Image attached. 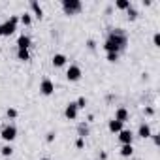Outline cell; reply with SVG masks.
<instances>
[{"instance_id":"obj_3","label":"cell","mask_w":160,"mask_h":160,"mask_svg":"<svg viewBox=\"0 0 160 160\" xmlns=\"http://www.w3.org/2000/svg\"><path fill=\"white\" fill-rule=\"evenodd\" d=\"M62 10L66 15H73V13H79L83 10V4L79 0H62Z\"/></svg>"},{"instance_id":"obj_32","label":"cell","mask_w":160,"mask_h":160,"mask_svg":"<svg viewBox=\"0 0 160 160\" xmlns=\"http://www.w3.org/2000/svg\"><path fill=\"white\" fill-rule=\"evenodd\" d=\"M40 160H49V158H40Z\"/></svg>"},{"instance_id":"obj_26","label":"cell","mask_w":160,"mask_h":160,"mask_svg":"<svg viewBox=\"0 0 160 160\" xmlns=\"http://www.w3.org/2000/svg\"><path fill=\"white\" fill-rule=\"evenodd\" d=\"M145 115H147V117H152V115H154V108L147 106V108H145Z\"/></svg>"},{"instance_id":"obj_31","label":"cell","mask_w":160,"mask_h":160,"mask_svg":"<svg viewBox=\"0 0 160 160\" xmlns=\"http://www.w3.org/2000/svg\"><path fill=\"white\" fill-rule=\"evenodd\" d=\"M106 158H108V152L102 151V152H100V160H106Z\"/></svg>"},{"instance_id":"obj_8","label":"cell","mask_w":160,"mask_h":160,"mask_svg":"<svg viewBox=\"0 0 160 160\" xmlns=\"http://www.w3.org/2000/svg\"><path fill=\"white\" fill-rule=\"evenodd\" d=\"M77 113H79V109H77L75 102H70V104L66 106V109H64V115H66V119H70V121H75V119H77Z\"/></svg>"},{"instance_id":"obj_2","label":"cell","mask_w":160,"mask_h":160,"mask_svg":"<svg viewBox=\"0 0 160 160\" xmlns=\"http://www.w3.org/2000/svg\"><path fill=\"white\" fill-rule=\"evenodd\" d=\"M17 25H19V17L17 15H10V19L6 23L0 25V38L2 36H12L17 30Z\"/></svg>"},{"instance_id":"obj_20","label":"cell","mask_w":160,"mask_h":160,"mask_svg":"<svg viewBox=\"0 0 160 160\" xmlns=\"http://www.w3.org/2000/svg\"><path fill=\"white\" fill-rule=\"evenodd\" d=\"M132 152H134V147L132 145H122L121 147V154L122 156H132Z\"/></svg>"},{"instance_id":"obj_14","label":"cell","mask_w":160,"mask_h":160,"mask_svg":"<svg viewBox=\"0 0 160 160\" xmlns=\"http://www.w3.org/2000/svg\"><path fill=\"white\" fill-rule=\"evenodd\" d=\"M66 55H62V53H57V55H53V66L55 68H60V66H64L66 64Z\"/></svg>"},{"instance_id":"obj_4","label":"cell","mask_w":160,"mask_h":160,"mask_svg":"<svg viewBox=\"0 0 160 160\" xmlns=\"http://www.w3.org/2000/svg\"><path fill=\"white\" fill-rule=\"evenodd\" d=\"M0 138H2L6 143H12V141L17 138V128H15L13 124L4 126V128H2V132H0Z\"/></svg>"},{"instance_id":"obj_19","label":"cell","mask_w":160,"mask_h":160,"mask_svg":"<svg viewBox=\"0 0 160 160\" xmlns=\"http://www.w3.org/2000/svg\"><path fill=\"white\" fill-rule=\"evenodd\" d=\"M17 58H19V60H28V58H30L28 49H17Z\"/></svg>"},{"instance_id":"obj_17","label":"cell","mask_w":160,"mask_h":160,"mask_svg":"<svg viewBox=\"0 0 160 160\" xmlns=\"http://www.w3.org/2000/svg\"><path fill=\"white\" fill-rule=\"evenodd\" d=\"M130 6H132L130 0H117V2H115V8L117 10H128Z\"/></svg>"},{"instance_id":"obj_11","label":"cell","mask_w":160,"mask_h":160,"mask_svg":"<svg viewBox=\"0 0 160 160\" xmlns=\"http://www.w3.org/2000/svg\"><path fill=\"white\" fill-rule=\"evenodd\" d=\"M30 38L27 36V34H21L19 38H17V49H28L30 47Z\"/></svg>"},{"instance_id":"obj_18","label":"cell","mask_w":160,"mask_h":160,"mask_svg":"<svg viewBox=\"0 0 160 160\" xmlns=\"http://www.w3.org/2000/svg\"><path fill=\"white\" fill-rule=\"evenodd\" d=\"M77 134H79V138H85L87 134H89V126H87V122H81L77 126Z\"/></svg>"},{"instance_id":"obj_13","label":"cell","mask_w":160,"mask_h":160,"mask_svg":"<svg viewBox=\"0 0 160 160\" xmlns=\"http://www.w3.org/2000/svg\"><path fill=\"white\" fill-rule=\"evenodd\" d=\"M30 10L34 12V15H36L38 19H42V17H43V8L40 6L38 0H32V2H30Z\"/></svg>"},{"instance_id":"obj_12","label":"cell","mask_w":160,"mask_h":160,"mask_svg":"<svg viewBox=\"0 0 160 160\" xmlns=\"http://www.w3.org/2000/svg\"><path fill=\"white\" fill-rule=\"evenodd\" d=\"M151 134H152V132H151V126H149L147 122H141L139 128H138V136L145 139V138H151Z\"/></svg>"},{"instance_id":"obj_25","label":"cell","mask_w":160,"mask_h":160,"mask_svg":"<svg viewBox=\"0 0 160 160\" xmlns=\"http://www.w3.org/2000/svg\"><path fill=\"white\" fill-rule=\"evenodd\" d=\"M75 147H77V149H83V147H85V138H79V136H77V139H75Z\"/></svg>"},{"instance_id":"obj_9","label":"cell","mask_w":160,"mask_h":160,"mask_svg":"<svg viewBox=\"0 0 160 160\" xmlns=\"http://www.w3.org/2000/svg\"><path fill=\"white\" fill-rule=\"evenodd\" d=\"M128 117H130V113H128V109H126V108H122V106H121V108H117V109H115V117H113L115 121L126 122V121H128Z\"/></svg>"},{"instance_id":"obj_29","label":"cell","mask_w":160,"mask_h":160,"mask_svg":"<svg viewBox=\"0 0 160 160\" xmlns=\"http://www.w3.org/2000/svg\"><path fill=\"white\" fill-rule=\"evenodd\" d=\"M152 42H154V45H160V34H158V32H154V36H152Z\"/></svg>"},{"instance_id":"obj_22","label":"cell","mask_w":160,"mask_h":160,"mask_svg":"<svg viewBox=\"0 0 160 160\" xmlns=\"http://www.w3.org/2000/svg\"><path fill=\"white\" fill-rule=\"evenodd\" d=\"M126 15H128V19H130V21H134V19L138 17V10H136L134 6H130V8L126 10Z\"/></svg>"},{"instance_id":"obj_1","label":"cell","mask_w":160,"mask_h":160,"mask_svg":"<svg viewBox=\"0 0 160 160\" xmlns=\"http://www.w3.org/2000/svg\"><path fill=\"white\" fill-rule=\"evenodd\" d=\"M126 43H128V38H126L124 30L122 28H113L109 32L106 43H104V51L106 53H121L126 47Z\"/></svg>"},{"instance_id":"obj_21","label":"cell","mask_w":160,"mask_h":160,"mask_svg":"<svg viewBox=\"0 0 160 160\" xmlns=\"http://www.w3.org/2000/svg\"><path fill=\"white\" fill-rule=\"evenodd\" d=\"M75 106H77V109H85V108H87V98H85V96H79V98L75 100Z\"/></svg>"},{"instance_id":"obj_7","label":"cell","mask_w":160,"mask_h":160,"mask_svg":"<svg viewBox=\"0 0 160 160\" xmlns=\"http://www.w3.org/2000/svg\"><path fill=\"white\" fill-rule=\"evenodd\" d=\"M119 141H121L122 145H132V141H134V134H132V130L122 128V130L119 132Z\"/></svg>"},{"instance_id":"obj_15","label":"cell","mask_w":160,"mask_h":160,"mask_svg":"<svg viewBox=\"0 0 160 160\" xmlns=\"http://www.w3.org/2000/svg\"><path fill=\"white\" fill-rule=\"evenodd\" d=\"M0 152H2L4 158H12V154H13V147H12V143H6L2 149H0Z\"/></svg>"},{"instance_id":"obj_10","label":"cell","mask_w":160,"mask_h":160,"mask_svg":"<svg viewBox=\"0 0 160 160\" xmlns=\"http://www.w3.org/2000/svg\"><path fill=\"white\" fill-rule=\"evenodd\" d=\"M108 128H109V132H113V134H119L122 128H124V122H121V121H115V119H111L109 122H108Z\"/></svg>"},{"instance_id":"obj_27","label":"cell","mask_w":160,"mask_h":160,"mask_svg":"<svg viewBox=\"0 0 160 160\" xmlns=\"http://www.w3.org/2000/svg\"><path fill=\"white\" fill-rule=\"evenodd\" d=\"M55 138H57V134H55V132H49L45 139H47V143H53V141H55Z\"/></svg>"},{"instance_id":"obj_23","label":"cell","mask_w":160,"mask_h":160,"mask_svg":"<svg viewBox=\"0 0 160 160\" xmlns=\"http://www.w3.org/2000/svg\"><path fill=\"white\" fill-rule=\"evenodd\" d=\"M106 58L109 62H117L119 60V53H106Z\"/></svg>"},{"instance_id":"obj_28","label":"cell","mask_w":160,"mask_h":160,"mask_svg":"<svg viewBox=\"0 0 160 160\" xmlns=\"http://www.w3.org/2000/svg\"><path fill=\"white\" fill-rule=\"evenodd\" d=\"M151 138H152L154 145H160V134H151Z\"/></svg>"},{"instance_id":"obj_24","label":"cell","mask_w":160,"mask_h":160,"mask_svg":"<svg viewBox=\"0 0 160 160\" xmlns=\"http://www.w3.org/2000/svg\"><path fill=\"white\" fill-rule=\"evenodd\" d=\"M6 115H8V119H15V117H17V109H15V108H8Z\"/></svg>"},{"instance_id":"obj_33","label":"cell","mask_w":160,"mask_h":160,"mask_svg":"<svg viewBox=\"0 0 160 160\" xmlns=\"http://www.w3.org/2000/svg\"><path fill=\"white\" fill-rule=\"evenodd\" d=\"M4 160H12V158H4Z\"/></svg>"},{"instance_id":"obj_5","label":"cell","mask_w":160,"mask_h":160,"mask_svg":"<svg viewBox=\"0 0 160 160\" xmlns=\"http://www.w3.org/2000/svg\"><path fill=\"white\" fill-rule=\"evenodd\" d=\"M81 75H83V72H81V68H79L77 64H70L68 66V70H66V79L68 81H79Z\"/></svg>"},{"instance_id":"obj_30","label":"cell","mask_w":160,"mask_h":160,"mask_svg":"<svg viewBox=\"0 0 160 160\" xmlns=\"http://www.w3.org/2000/svg\"><path fill=\"white\" fill-rule=\"evenodd\" d=\"M87 47H89V49H94V47H96V42H94V40H89V42H87Z\"/></svg>"},{"instance_id":"obj_16","label":"cell","mask_w":160,"mask_h":160,"mask_svg":"<svg viewBox=\"0 0 160 160\" xmlns=\"http://www.w3.org/2000/svg\"><path fill=\"white\" fill-rule=\"evenodd\" d=\"M19 21L25 25V27H30L32 25V13H28V12H25V13H21V17H19Z\"/></svg>"},{"instance_id":"obj_6","label":"cell","mask_w":160,"mask_h":160,"mask_svg":"<svg viewBox=\"0 0 160 160\" xmlns=\"http://www.w3.org/2000/svg\"><path fill=\"white\" fill-rule=\"evenodd\" d=\"M40 92H42L43 96H51V94L55 92V83L51 81L49 77H43V79H42V83H40Z\"/></svg>"}]
</instances>
